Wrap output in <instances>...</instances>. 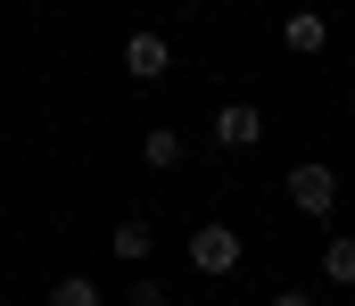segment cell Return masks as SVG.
Instances as JSON below:
<instances>
[{"instance_id": "cell-11", "label": "cell", "mask_w": 355, "mask_h": 306, "mask_svg": "<svg viewBox=\"0 0 355 306\" xmlns=\"http://www.w3.org/2000/svg\"><path fill=\"white\" fill-rule=\"evenodd\" d=\"M272 306H322V298H314V290H281Z\"/></svg>"}, {"instance_id": "cell-9", "label": "cell", "mask_w": 355, "mask_h": 306, "mask_svg": "<svg viewBox=\"0 0 355 306\" xmlns=\"http://www.w3.org/2000/svg\"><path fill=\"white\" fill-rule=\"evenodd\" d=\"M50 306H107V298H99L91 273H58V282H50Z\"/></svg>"}, {"instance_id": "cell-7", "label": "cell", "mask_w": 355, "mask_h": 306, "mask_svg": "<svg viewBox=\"0 0 355 306\" xmlns=\"http://www.w3.org/2000/svg\"><path fill=\"white\" fill-rule=\"evenodd\" d=\"M281 42H289V50H297V58H314V50H322V42H331V25H322V17H314V8H297V17H289V25H281Z\"/></svg>"}, {"instance_id": "cell-2", "label": "cell", "mask_w": 355, "mask_h": 306, "mask_svg": "<svg viewBox=\"0 0 355 306\" xmlns=\"http://www.w3.org/2000/svg\"><path fill=\"white\" fill-rule=\"evenodd\" d=\"M240 257H248V248H240V232H232V223H198V232H190V265H198L207 282L240 273Z\"/></svg>"}, {"instance_id": "cell-6", "label": "cell", "mask_w": 355, "mask_h": 306, "mask_svg": "<svg viewBox=\"0 0 355 306\" xmlns=\"http://www.w3.org/2000/svg\"><path fill=\"white\" fill-rule=\"evenodd\" d=\"M107 248H116V265H149V257H157V232H149L141 215H124V223L107 232Z\"/></svg>"}, {"instance_id": "cell-1", "label": "cell", "mask_w": 355, "mask_h": 306, "mask_svg": "<svg viewBox=\"0 0 355 306\" xmlns=\"http://www.w3.org/2000/svg\"><path fill=\"white\" fill-rule=\"evenodd\" d=\"M281 191H289V207H297V215L331 223V215H339V166H331V158H297Z\"/></svg>"}, {"instance_id": "cell-3", "label": "cell", "mask_w": 355, "mask_h": 306, "mask_svg": "<svg viewBox=\"0 0 355 306\" xmlns=\"http://www.w3.org/2000/svg\"><path fill=\"white\" fill-rule=\"evenodd\" d=\"M207 141L232 149V158L257 149V141H265V108H257V100H223V108H215V124H207Z\"/></svg>"}, {"instance_id": "cell-10", "label": "cell", "mask_w": 355, "mask_h": 306, "mask_svg": "<svg viewBox=\"0 0 355 306\" xmlns=\"http://www.w3.org/2000/svg\"><path fill=\"white\" fill-rule=\"evenodd\" d=\"M132 306H174V298H166L157 282H132Z\"/></svg>"}, {"instance_id": "cell-8", "label": "cell", "mask_w": 355, "mask_h": 306, "mask_svg": "<svg viewBox=\"0 0 355 306\" xmlns=\"http://www.w3.org/2000/svg\"><path fill=\"white\" fill-rule=\"evenodd\" d=\"M322 273H331V290H355V240H347V232L322 240Z\"/></svg>"}, {"instance_id": "cell-4", "label": "cell", "mask_w": 355, "mask_h": 306, "mask_svg": "<svg viewBox=\"0 0 355 306\" xmlns=\"http://www.w3.org/2000/svg\"><path fill=\"white\" fill-rule=\"evenodd\" d=\"M166 67H174L166 33H124V75L132 83H166Z\"/></svg>"}, {"instance_id": "cell-5", "label": "cell", "mask_w": 355, "mask_h": 306, "mask_svg": "<svg viewBox=\"0 0 355 306\" xmlns=\"http://www.w3.org/2000/svg\"><path fill=\"white\" fill-rule=\"evenodd\" d=\"M182 158H190V133H182V124H149V133H141V166H149V174H174Z\"/></svg>"}, {"instance_id": "cell-12", "label": "cell", "mask_w": 355, "mask_h": 306, "mask_svg": "<svg viewBox=\"0 0 355 306\" xmlns=\"http://www.w3.org/2000/svg\"><path fill=\"white\" fill-rule=\"evenodd\" d=\"M0 306H8V298H0Z\"/></svg>"}]
</instances>
